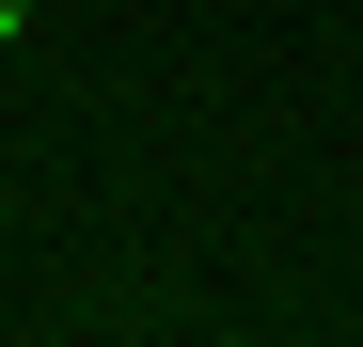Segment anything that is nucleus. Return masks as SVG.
<instances>
[{"mask_svg":"<svg viewBox=\"0 0 363 347\" xmlns=\"http://www.w3.org/2000/svg\"><path fill=\"white\" fill-rule=\"evenodd\" d=\"M16 32H32V0H0V47H16Z\"/></svg>","mask_w":363,"mask_h":347,"instance_id":"obj_1","label":"nucleus"}]
</instances>
